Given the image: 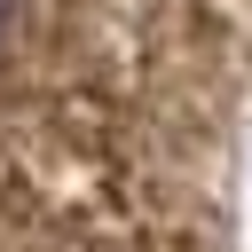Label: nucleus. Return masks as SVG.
Here are the masks:
<instances>
[{"label": "nucleus", "instance_id": "1", "mask_svg": "<svg viewBox=\"0 0 252 252\" xmlns=\"http://www.w3.org/2000/svg\"><path fill=\"white\" fill-rule=\"evenodd\" d=\"M16 16H24V0H0V47H8V32H16Z\"/></svg>", "mask_w": 252, "mask_h": 252}]
</instances>
